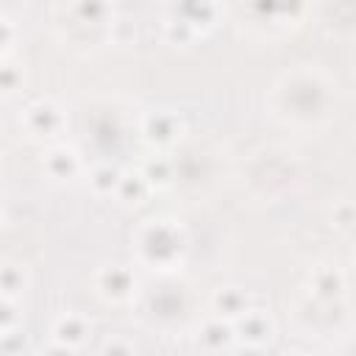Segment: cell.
Masks as SVG:
<instances>
[{
  "label": "cell",
  "instance_id": "8992f818",
  "mask_svg": "<svg viewBox=\"0 0 356 356\" xmlns=\"http://www.w3.org/2000/svg\"><path fill=\"white\" fill-rule=\"evenodd\" d=\"M42 167H44V172L50 178L70 181V178H75L81 172V156H78V150L72 145H64V142L61 145H50L44 150V156H42Z\"/></svg>",
  "mask_w": 356,
  "mask_h": 356
},
{
  "label": "cell",
  "instance_id": "cb8c5ba5",
  "mask_svg": "<svg viewBox=\"0 0 356 356\" xmlns=\"http://www.w3.org/2000/svg\"><path fill=\"white\" fill-rule=\"evenodd\" d=\"M236 356H267V350L261 345H242L236 350Z\"/></svg>",
  "mask_w": 356,
  "mask_h": 356
},
{
  "label": "cell",
  "instance_id": "603a6c76",
  "mask_svg": "<svg viewBox=\"0 0 356 356\" xmlns=\"http://www.w3.org/2000/svg\"><path fill=\"white\" fill-rule=\"evenodd\" d=\"M11 39H14V25H11L6 17H0V47L8 44Z\"/></svg>",
  "mask_w": 356,
  "mask_h": 356
},
{
  "label": "cell",
  "instance_id": "5b68a950",
  "mask_svg": "<svg viewBox=\"0 0 356 356\" xmlns=\"http://www.w3.org/2000/svg\"><path fill=\"white\" fill-rule=\"evenodd\" d=\"M234 328V339H239L242 345H267L275 334V325H273V317L264 312V309H248L242 317H236L231 323Z\"/></svg>",
  "mask_w": 356,
  "mask_h": 356
},
{
  "label": "cell",
  "instance_id": "30bf717a",
  "mask_svg": "<svg viewBox=\"0 0 356 356\" xmlns=\"http://www.w3.org/2000/svg\"><path fill=\"white\" fill-rule=\"evenodd\" d=\"M231 342H234V328H231L228 320L211 314V317H206V320L197 325V345H200L203 350L217 353V350H225Z\"/></svg>",
  "mask_w": 356,
  "mask_h": 356
},
{
  "label": "cell",
  "instance_id": "8fae6325",
  "mask_svg": "<svg viewBox=\"0 0 356 356\" xmlns=\"http://www.w3.org/2000/svg\"><path fill=\"white\" fill-rule=\"evenodd\" d=\"M28 289V270L14 261H0V298L17 300Z\"/></svg>",
  "mask_w": 356,
  "mask_h": 356
},
{
  "label": "cell",
  "instance_id": "7a4b0ae2",
  "mask_svg": "<svg viewBox=\"0 0 356 356\" xmlns=\"http://www.w3.org/2000/svg\"><path fill=\"white\" fill-rule=\"evenodd\" d=\"M22 125L33 136H53V134H58L64 128V111H61L58 103H53L47 97H39V100L25 106Z\"/></svg>",
  "mask_w": 356,
  "mask_h": 356
},
{
  "label": "cell",
  "instance_id": "7c38bea8",
  "mask_svg": "<svg viewBox=\"0 0 356 356\" xmlns=\"http://www.w3.org/2000/svg\"><path fill=\"white\" fill-rule=\"evenodd\" d=\"M147 192H150V186H147V181L142 178L139 170H122L120 181H117V189H114V195H117L120 203H128V206L131 203H139Z\"/></svg>",
  "mask_w": 356,
  "mask_h": 356
},
{
  "label": "cell",
  "instance_id": "6da1fadb",
  "mask_svg": "<svg viewBox=\"0 0 356 356\" xmlns=\"http://www.w3.org/2000/svg\"><path fill=\"white\" fill-rule=\"evenodd\" d=\"M136 250L145 264L170 270L181 261L186 250V234L175 220L153 217L136 231Z\"/></svg>",
  "mask_w": 356,
  "mask_h": 356
},
{
  "label": "cell",
  "instance_id": "484cf974",
  "mask_svg": "<svg viewBox=\"0 0 356 356\" xmlns=\"http://www.w3.org/2000/svg\"><path fill=\"white\" fill-rule=\"evenodd\" d=\"M0 220H3V206H0Z\"/></svg>",
  "mask_w": 356,
  "mask_h": 356
},
{
  "label": "cell",
  "instance_id": "d4e9b609",
  "mask_svg": "<svg viewBox=\"0 0 356 356\" xmlns=\"http://www.w3.org/2000/svg\"><path fill=\"white\" fill-rule=\"evenodd\" d=\"M284 356H309V353H303V350H289V353H284Z\"/></svg>",
  "mask_w": 356,
  "mask_h": 356
},
{
  "label": "cell",
  "instance_id": "52a82bcc",
  "mask_svg": "<svg viewBox=\"0 0 356 356\" xmlns=\"http://www.w3.org/2000/svg\"><path fill=\"white\" fill-rule=\"evenodd\" d=\"M250 309V295L236 286V284H222L211 292V312L214 317H222L228 323H234L236 317H242Z\"/></svg>",
  "mask_w": 356,
  "mask_h": 356
},
{
  "label": "cell",
  "instance_id": "e0dca14e",
  "mask_svg": "<svg viewBox=\"0 0 356 356\" xmlns=\"http://www.w3.org/2000/svg\"><path fill=\"white\" fill-rule=\"evenodd\" d=\"M164 33H167L170 42H178V44H186V42H192V39L197 36V31H195L189 22H184L181 17H175L172 11H170V17L164 19Z\"/></svg>",
  "mask_w": 356,
  "mask_h": 356
},
{
  "label": "cell",
  "instance_id": "ba28073f",
  "mask_svg": "<svg viewBox=\"0 0 356 356\" xmlns=\"http://www.w3.org/2000/svg\"><path fill=\"white\" fill-rule=\"evenodd\" d=\"M345 286H348V278L334 264H317L309 273V292L314 298H320V300H337V298H342Z\"/></svg>",
  "mask_w": 356,
  "mask_h": 356
},
{
  "label": "cell",
  "instance_id": "277c9868",
  "mask_svg": "<svg viewBox=\"0 0 356 356\" xmlns=\"http://www.w3.org/2000/svg\"><path fill=\"white\" fill-rule=\"evenodd\" d=\"M95 284H97V292H100L106 300L122 303V300H128V298L134 295V289H136V275H134V270H131L128 264H106V267L97 273Z\"/></svg>",
  "mask_w": 356,
  "mask_h": 356
},
{
  "label": "cell",
  "instance_id": "2e32d148",
  "mask_svg": "<svg viewBox=\"0 0 356 356\" xmlns=\"http://www.w3.org/2000/svg\"><path fill=\"white\" fill-rule=\"evenodd\" d=\"M19 323H22L19 303L17 300H8V298H0V337L19 331Z\"/></svg>",
  "mask_w": 356,
  "mask_h": 356
},
{
  "label": "cell",
  "instance_id": "d6986e66",
  "mask_svg": "<svg viewBox=\"0 0 356 356\" xmlns=\"http://www.w3.org/2000/svg\"><path fill=\"white\" fill-rule=\"evenodd\" d=\"M75 14L78 17H83L86 22H106V17L111 14V6L108 3H97V0H83V3H78L75 6Z\"/></svg>",
  "mask_w": 356,
  "mask_h": 356
},
{
  "label": "cell",
  "instance_id": "7402d4cb",
  "mask_svg": "<svg viewBox=\"0 0 356 356\" xmlns=\"http://www.w3.org/2000/svg\"><path fill=\"white\" fill-rule=\"evenodd\" d=\"M42 356H75V350L67 348V345H61V342H53V339H50V345L42 350Z\"/></svg>",
  "mask_w": 356,
  "mask_h": 356
},
{
  "label": "cell",
  "instance_id": "44dd1931",
  "mask_svg": "<svg viewBox=\"0 0 356 356\" xmlns=\"http://www.w3.org/2000/svg\"><path fill=\"white\" fill-rule=\"evenodd\" d=\"M334 225L342 228V231H350L353 228V206L348 200H342V203L334 206Z\"/></svg>",
  "mask_w": 356,
  "mask_h": 356
},
{
  "label": "cell",
  "instance_id": "4fadbf2b",
  "mask_svg": "<svg viewBox=\"0 0 356 356\" xmlns=\"http://www.w3.org/2000/svg\"><path fill=\"white\" fill-rule=\"evenodd\" d=\"M170 11H172L175 17H181L184 22H189L195 31L211 25L214 17H217V6H214V3H178V6H172Z\"/></svg>",
  "mask_w": 356,
  "mask_h": 356
},
{
  "label": "cell",
  "instance_id": "3957f363",
  "mask_svg": "<svg viewBox=\"0 0 356 356\" xmlns=\"http://www.w3.org/2000/svg\"><path fill=\"white\" fill-rule=\"evenodd\" d=\"M142 136L153 147H167L181 136V117L172 108H153L142 117Z\"/></svg>",
  "mask_w": 356,
  "mask_h": 356
},
{
  "label": "cell",
  "instance_id": "9a60e30c",
  "mask_svg": "<svg viewBox=\"0 0 356 356\" xmlns=\"http://www.w3.org/2000/svg\"><path fill=\"white\" fill-rule=\"evenodd\" d=\"M120 175H122L120 167H114V164H97V167L89 170V189H92L95 195H100V197L114 195Z\"/></svg>",
  "mask_w": 356,
  "mask_h": 356
},
{
  "label": "cell",
  "instance_id": "ffe728a7",
  "mask_svg": "<svg viewBox=\"0 0 356 356\" xmlns=\"http://www.w3.org/2000/svg\"><path fill=\"white\" fill-rule=\"evenodd\" d=\"M100 356H134V345L122 337H111V339L103 342Z\"/></svg>",
  "mask_w": 356,
  "mask_h": 356
},
{
  "label": "cell",
  "instance_id": "9c48e42d",
  "mask_svg": "<svg viewBox=\"0 0 356 356\" xmlns=\"http://www.w3.org/2000/svg\"><path fill=\"white\" fill-rule=\"evenodd\" d=\"M50 337H53V342H61V345L75 350L89 337V320L78 312H64L61 317H56V323L50 328Z\"/></svg>",
  "mask_w": 356,
  "mask_h": 356
},
{
  "label": "cell",
  "instance_id": "ac0fdd59",
  "mask_svg": "<svg viewBox=\"0 0 356 356\" xmlns=\"http://www.w3.org/2000/svg\"><path fill=\"white\" fill-rule=\"evenodd\" d=\"M22 86V70L14 61H0V95H14Z\"/></svg>",
  "mask_w": 356,
  "mask_h": 356
},
{
  "label": "cell",
  "instance_id": "5bb4252c",
  "mask_svg": "<svg viewBox=\"0 0 356 356\" xmlns=\"http://www.w3.org/2000/svg\"><path fill=\"white\" fill-rule=\"evenodd\" d=\"M139 172H142V178L147 181L150 189H161V186H167V184L172 181V161L164 159V156H150V159L139 167Z\"/></svg>",
  "mask_w": 356,
  "mask_h": 356
}]
</instances>
